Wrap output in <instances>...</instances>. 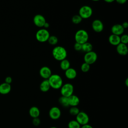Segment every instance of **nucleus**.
I'll use <instances>...</instances> for the list:
<instances>
[{
  "label": "nucleus",
  "mask_w": 128,
  "mask_h": 128,
  "mask_svg": "<svg viewBox=\"0 0 128 128\" xmlns=\"http://www.w3.org/2000/svg\"><path fill=\"white\" fill-rule=\"evenodd\" d=\"M52 55L55 60L58 61H61L66 58L67 56V52L63 46H56L53 48Z\"/></svg>",
  "instance_id": "1"
},
{
  "label": "nucleus",
  "mask_w": 128,
  "mask_h": 128,
  "mask_svg": "<svg viewBox=\"0 0 128 128\" xmlns=\"http://www.w3.org/2000/svg\"><path fill=\"white\" fill-rule=\"evenodd\" d=\"M48 80L50 88L54 90L60 89L63 84L62 77L58 74H52Z\"/></svg>",
  "instance_id": "2"
},
{
  "label": "nucleus",
  "mask_w": 128,
  "mask_h": 128,
  "mask_svg": "<svg viewBox=\"0 0 128 128\" xmlns=\"http://www.w3.org/2000/svg\"><path fill=\"white\" fill-rule=\"evenodd\" d=\"M74 39L76 42L82 44L88 41V34L84 30H79L75 34Z\"/></svg>",
  "instance_id": "3"
},
{
  "label": "nucleus",
  "mask_w": 128,
  "mask_h": 128,
  "mask_svg": "<svg viewBox=\"0 0 128 128\" xmlns=\"http://www.w3.org/2000/svg\"><path fill=\"white\" fill-rule=\"evenodd\" d=\"M74 88L70 83H66L62 85L60 88V92L62 96L69 97L73 94Z\"/></svg>",
  "instance_id": "4"
},
{
  "label": "nucleus",
  "mask_w": 128,
  "mask_h": 128,
  "mask_svg": "<svg viewBox=\"0 0 128 128\" xmlns=\"http://www.w3.org/2000/svg\"><path fill=\"white\" fill-rule=\"evenodd\" d=\"M50 36L49 32L46 28L40 29L36 32V39L40 42H44L48 41Z\"/></svg>",
  "instance_id": "5"
},
{
  "label": "nucleus",
  "mask_w": 128,
  "mask_h": 128,
  "mask_svg": "<svg viewBox=\"0 0 128 128\" xmlns=\"http://www.w3.org/2000/svg\"><path fill=\"white\" fill-rule=\"evenodd\" d=\"M92 14V10L88 6H82L78 10V15L82 19H87L90 18Z\"/></svg>",
  "instance_id": "6"
},
{
  "label": "nucleus",
  "mask_w": 128,
  "mask_h": 128,
  "mask_svg": "<svg viewBox=\"0 0 128 128\" xmlns=\"http://www.w3.org/2000/svg\"><path fill=\"white\" fill-rule=\"evenodd\" d=\"M76 120L80 126L86 124H88L90 118L88 114L84 111H80L76 116Z\"/></svg>",
  "instance_id": "7"
},
{
  "label": "nucleus",
  "mask_w": 128,
  "mask_h": 128,
  "mask_svg": "<svg viewBox=\"0 0 128 128\" xmlns=\"http://www.w3.org/2000/svg\"><path fill=\"white\" fill-rule=\"evenodd\" d=\"M97 58V54H96V52L92 50L90 52H86L84 57V62L90 65L94 64L96 61Z\"/></svg>",
  "instance_id": "8"
},
{
  "label": "nucleus",
  "mask_w": 128,
  "mask_h": 128,
  "mask_svg": "<svg viewBox=\"0 0 128 128\" xmlns=\"http://www.w3.org/2000/svg\"><path fill=\"white\" fill-rule=\"evenodd\" d=\"M48 115L52 120H58L61 116V110L58 106H52L49 110Z\"/></svg>",
  "instance_id": "9"
},
{
  "label": "nucleus",
  "mask_w": 128,
  "mask_h": 128,
  "mask_svg": "<svg viewBox=\"0 0 128 128\" xmlns=\"http://www.w3.org/2000/svg\"><path fill=\"white\" fill-rule=\"evenodd\" d=\"M33 21L35 26L38 28L44 27V26L46 22L44 17L40 14H38L34 16Z\"/></svg>",
  "instance_id": "10"
},
{
  "label": "nucleus",
  "mask_w": 128,
  "mask_h": 128,
  "mask_svg": "<svg viewBox=\"0 0 128 128\" xmlns=\"http://www.w3.org/2000/svg\"><path fill=\"white\" fill-rule=\"evenodd\" d=\"M39 74L40 76L44 80H48L52 74L51 70L46 66L42 67L40 70Z\"/></svg>",
  "instance_id": "11"
},
{
  "label": "nucleus",
  "mask_w": 128,
  "mask_h": 128,
  "mask_svg": "<svg viewBox=\"0 0 128 128\" xmlns=\"http://www.w3.org/2000/svg\"><path fill=\"white\" fill-rule=\"evenodd\" d=\"M92 27L93 30L96 32H100L104 30V24L100 20H94L92 24Z\"/></svg>",
  "instance_id": "12"
},
{
  "label": "nucleus",
  "mask_w": 128,
  "mask_h": 128,
  "mask_svg": "<svg viewBox=\"0 0 128 128\" xmlns=\"http://www.w3.org/2000/svg\"><path fill=\"white\" fill-rule=\"evenodd\" d=\"M124 28L120 24H115L111 28V32L112 34L117 36L122 35L124 32Z\"/></svg>",
  "instance_id": "13"
},
{
  "label": "nucleus",
  "mask_w": 128,
  "mask_h": 128,
  "mask_svg": "<svg viewBox=\"0 0 128 128\" xmlns=\"http://www.w3.org/2000/svg\"><path fill=\"white\" fill-rule=\"evenodd\" d=\"M116 50L117 52L121 56H126L128 52V48L126 44L121 42L116 46Z\"/></svg>",
  "instance_id": "14"
},
{
  "label": "nucleus",
  "mask_w": 128,
  "mask_h": 128,
  "mask_svg": "<svg viewBox=\"0 0 128 128\" xmlns=\"http://www.w3.org/2000/svg\"><path fill=\"white\" fill-rule=\"evenodd\" d=\"M68 98L70 106H77L80 104V98L77 96L75 94H72Z\"/></svg>",
  "instance_id": "15"
},
{
  "label": "nucleus",
  "mask_w": 128,
  "mask_h": 128,
  "mask_svg": "<svg viewBox=\"0 0 128 128\" xmlns=\"http://www.w3.org/2000/svg\"><path fill=\"white\" fill-rule=\"evenodd\" d=\"M76 71L74 68H70L65 70V76L68 79L73 80L76 78Z\"/></svg>",
  "instance_id": "16"
},
{
  "label": "nucleus",
  "mask_w": 128,
  "mask_h": 128,
  "mask_svg": "<svg viewBox=\"0 0 128 128\" xmlns=\"http://www.w3.org/2000/svg\"><path fill=\"white\" fill-rule=\"evenodd\" d=\"M10 84L6 82H3L0 84V94H8L11 90Z\"/></svg>",
  "instance_id": "17"
},
{
  "label": "nucleus",
  "mask_w": 128,
  "mask_h": 128,
  "mask_svg": "<svg viewBox=\"0 0 128 128\" xmlns=\"http://www.w3.org/2000/svg\"><path fill=\"white\" fill-rule=\"evenodd\" d=\"M108 42L112 45L116 46L120 43V36L116 34H112L108 37Z\"/></svg>",
  "instance_id": "18"
},
{
  "label": "nucleus",
  "mask_w": 128,
  "mask_h": 128,
  "mask_svg": "<svg viewBox=\"0 0 128 128\" xmlns=\"http://www.w3.org/2000/svg\"><path fill=\"white\" fill-rule=\"evenodd\" d=\"M29 114L32 118H38L40 115V109L36 106H32L29 110Z\"/></svg>",
  "instance_id": "19"
},
{
  "label": "nucleus",
  "mask_w": 128,
  "mask_h": 128,
  "mask_svg": "<svg viewBox=\"0 0 128 128\" xmlns=\"http://www.w3.org/2000/svg\"><path fill=\"white\" fill-rule=\"evenodd\" d=\"M50 88V86L48 80H43L40 85V89L42 92H47Z\"/></svg>",
  "instance_id": "20"
},
{
  "label": "nucleus",
  "mask_w": 128,
  "mask_h": 128,
  "mask_svg": "<svg viewBox=\"0 0 128 128\" xmlns=\"http://www.w3.org/2000/svg\"><path fill=\"white\" fill-rule=\"evenodd\" d=\"M60 68L63 70H66L70 68V62L66 58L60 61Z\"/></svg>",
  "instance_id": "21"
},
{
  "label": "nucleus",
  "mask_w": 128,
  "mask_h": 128,
  "mask_svg": "<svg viewBox=\"0 0 128 128\" xmlns=\"http://www.w3.org/2000/svg\"><path fill=\"white\" fill-rule=\"evenodd\" d=\"M58 102L64 108H68L70 106L68 102V98L67 97L64 96H60L58 98Z\"/></svg>",
  "instance_id": "22"
},
{
  "label": "nucleus",
  "mask_w": 128,
  "mask_h": 128,
  "mask_svg": "<svg viewBox=\"0 0 128 128\" xmlns=\"http://www.w3.org/2000/svg\"><path fill=\"white\" fill-rule=\"evenodd\" d=\"M92 45L88 42H86L83 44H82V50L86 52H90V51H92Z\"/></svg>",
  "instance_id": "23"
},
{
  "label": "nucleus",
  "mask_w": 128,
  "mask_h": 128,
  "mask_svg": "<svg viewBox=\"0 0 128 128\" xmlns=\"http://www.w3.org/2000/svg\"><path fill=\"white\" fill-rule=\"evenodd\" d=\"M80 125L76 120H71L68 124V128H80Z\"/></svg>",
  "instance_id": "24"
},
{
  "label": "nucleus",
  "mask_w": 128,
  "mask_h": 128,
  "mask_svg": "<svg viewBox=\"0 0 128 128\" xmlns=\"http://www.w3.org/2000/svg\"><path fill=\"white\" fill-rule=\"evenodd\" d=\"M80 112L79 108L77 106H70L69 110V113L70 114L76 116Z\"/></svg>",
  "instance_id": "25"
},
{
  "label": "nucleus",
  "mask_w": 128,
  "mask_h": 128,
  "mask_svg": "<svg viewBox=\"0 0 128 128\" xmlns=\"http://www.w3.org/2000/svg\"><path fill=\"white\" fill-rule=\"evenodd\" d=\"M82 18L78 15V14H76L74 15L72 18V23L74 24H78L82 21Z\"/></svg>",
  "instance_id": "26"
},
{
  "label": "nucleus",
  "mask_w": 128,
  "mask_h": 128,
  "mask_svg": "<svg viewBox=\"0 0 128 128\" xmlns=\"http://www.w3.org/2000/svg\"><path fill=\"white\" fill-rule=\"evenodd\" d=\"M48 41L50 44L56 45L58 42V38L56 36H50Z\"/></svg>",
  "instance_id": "27"
},
{
  "label": "nucleus",
  "mask_w": 128,
  "mask_h": 128,
  "mask_svg": "<svg viewBox=\"0 0 128 128\" xmlns=\"http://www.w3.org/2000/svg\"><path fill=\"white\" fill-rule=\"evenodd\" d=\"M80 69L82 72H86L90 69V65L84 62L81 65Z\"/></svg>",
  "instance_id": "28"
},
{
  "label": "nucleus",
  "mask_w": 128,
  "mask_h": 128,
  "mask_svg": "<svg viewBox=\"0 0 128 128\" xmlns=\"http://www.w3.org/2000/svg\"><path fill=\"white\" fill-rule=\"evenodd\" d=\"M120 42L126 44L128 43V36L126 34H123L120 37Z\"/></svg>",
  "instance_id": "29"
},
{
  "label": "nucleus",
  "mask_w": 128,
  "mask_h": 128,
  "mask_svg": "<svg viewBox=\"0 0 128 128\" xmlns=\"http://www.w3.org/2000/svg\"><path fill=\"white\" fill-rule=\"evenodd\" d=\"M32 123L34 126H38L40 124V120L38 118H33Z\"/></svg>",
  "instance_id": "30"
},
{
  "label": "nucleus",
  "mask_w": 128,
  "mask_h": 128,
  "mask_svg": "<svg viewBox=\"0 0 128 128\" xmlns=\"http://www.w3.org/2000/svg\"><path fill=\"white\" fill-rule=\"evenodd\" d=\"M82 44L78 42H76L74 44V48L76 51H80L82 50Z\"/></svg>",
  "instance_id": "31"
},
{
  "label": "nucleus",
  "mask_w": 128,
  "mask_h": 128,
  "mask_svg": "<svg viewBox=\"0 0 128 128\" xmlns=\"http://www.w3.org/2000/svg\"><path fill=\"white\" fill-rule=\"evenodd\" d=\"M12 82V78L10 76H7L5 78V82L10 84L11 82Z\"/></svg>",
  "instance_id": "32"
},
{
  "label": "nucleus",
  "mask_w": 128,
  "mask_h": 128,
  "mask_svg": "<svg viewBox=\"0 0 128 128\" xmlns=\"http://www.w3.org/2000/svg\"><path fill=\"white\" fill-rule=\"evenodd\" d=\"M80 128H93V127L91 125H90L88 124H86L81 126Z\"/></svg>",
  "instance_id": "33"
},
{
  "label": "nucleus",
  "mask_w": 128,
  "mask_h": 128,
  "mask_svg": "<svg viewBox=\"0 0 128 128\" xmlns=\"http://www.w3.org/2000/svg\"><path fill=\"white\" fill-rule=\"evenodd\" d=\"M116 2L119 4H124L126 2L127 0H115Z\"/></svg>",
  "instance_id": "34"
},
{
  "label": "nucleus",
  "mask_w": 128,
  "mask_h": 128,
  "mask_svg": "<svg viewBox=\"0 0 128 128\" xmlns=\"http://www.w3.org/2000/svg\"><path fill=\"white\" fill-rule=\"evenodd\" d=\"M122 26L123 27V28H124V29L128 27V22H124L122 24Z\"/></svg>",
  "instance_id": "35"
},
{
  "label": "nucleus",
  "mask_w": 128,
  "mask_h": 128,
  "mask_svg": "<svg viewBox=\"0 0 128 128\" xmlns=\"http://www.w3.org/2000/svg\"><path fill=\"white\" fill-rule=\"evenodd\" d=\"M49 26H50V24H49L46 22V23L44 24V28L46 29V28H48L49 27Z\"/></svg>",
  "instance_id": "36"
},
{
  "label": "nucleus",
  "mask_w": 128,
  "mask_h": 128,
  "mask_svg": "<svg viewBox=\"0 0 128 128\" xmlns=\"http://www.w3.org/2000/svg\"><path fill=\"white\" fill-rule=\"evenodd\" d=\"M104 0L108 3H111V2H113L115 1V0Z\"/></svg>",
  "instance_id": "37"
},
{
  "label": "nucleus",
  "mask_w": 128,
  "mask_h": 128,
  "mask_svg": "<svg viewBox=\"0 0 128 128\" xmlns=\"http://www.w3.org/2000/svg\"><path fill=\"white\" fill-rule=\"evenodd\" d=\"M125 84H126V86H128V78H127L126 80V81H125Z\"/></svg>",
  "instance_id": "38"
},
{
  "label": "nucleus",
  "mask_w": 128,
  "mask_h": 128,
  "mask_svg": "<svg viewBox=\"0 0 128 128\" xmlns=\"http://www.w3.org/2000/svg\"><path fill=\"white\" fill-rule=\"evenodd\" d=\"M50 128H58L56 126H52V127H50Z\"/></svg>",
  "instance_id": "39"
},
{
  "label": "nucleus",
  "mask_w": 128,
  "mask_h": 128,
  "mask_svg": "<svg viewBox=\"0 0 128 128\" xmlns=\"http://www.w3.org/2000/svg\"><path fill=\"white\" fill-rule=\"evenodd\" d=\"M93 0V1H98L100 0Z\"/></svg>",
  "instance_id": "40"
}]
</instances>
